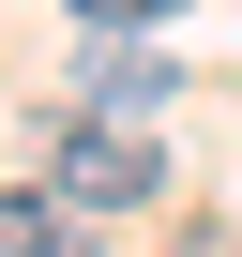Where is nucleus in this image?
I'll list each match as a JSON object with an SVG mask.
<instances>
[{
    "label": "nucleus",
    "mask_w": 242,
    "mask_h": 257,
    "mask_svg": "<svg viewBox=\"0 0 242 257\" xmlns=\"http://www.w3.org/2000/svg\"><path fill=\"white\" fill-rule=\"evenodd\" d=\"M76 106H91V121H152V106H167V61H152L137 31H91V46H76Z\"/></svg>",
    "instance_id": "nucleus-2"
},
{
    "label": "nucleus",
    "mask_w": 242,
    "mask_h": 257,
    "mask_svg": "<svg viewBox=\"0 0 242 257\" xmlns=\"http://www.w3.org/2000/svg\"><path fill=\"white\" fill-rule=\"evenodd\" d=\"M167 167H152V137H137V121H76V137H61V212H137Z\"/></svg>",
    "instance_id": "nucleus-1"
},
{
    "label": "nucleus",
    "mask_w": 242,
    "mask_h": 257,
    "mask_svg": "<svg viewBox=\"0 0 242 257\" xmlns=\"http://www.w3.org/2000/svg\"><path fill=\"white\" fill-rule=\"evenodd\" d=\"M152 16H182V0H76V31H152Z\"/></svg>",
    "instance_id": "nucleus-4"
},
{
    "label": "nucleus",
    "mask_w": 242,
    "mask_h": 257,
    "mask_svg": "<svg viewBox=\"0 0 242 257\" xmlns=\"http://www.w3.org/2000/svg\"><path fill=\"white\" fill-rule=\"evenodd\" d=\"M76 242V212H61V182L31 197V182H0V257H61Z\"/></svg>",
    "instance_id": "nucleus-3"
}]
</instances>
